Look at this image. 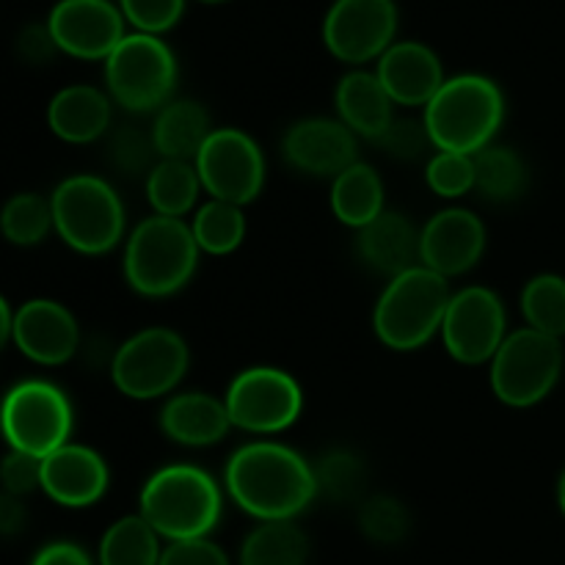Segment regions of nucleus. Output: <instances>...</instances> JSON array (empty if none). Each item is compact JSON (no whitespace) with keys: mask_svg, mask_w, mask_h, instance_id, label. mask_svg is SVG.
<instances>
[{"mask_svg":"<svg viewBox=\"0 0 565 565\" xmlns=\"http://www.w3.org/2000/svg\"><path fill=\"white\" fill-rule=\"evenodd\" d=\"M224 486L232 502L259 522H292L318 500L312 463L270 439L237 447L226 461Z\"/></svg>","mask_w":565,"mask_h":565,"instance_id":"f257e3e1","label":"nucleus"},{"mask_svg":"<svg viewBox=\"0 0 565 565\" xmlns=\"http://www.w3.org/2000/svg\"><path fill=\"white\" fill-rule=\"evenodd\" d=\"M138 513L160 539H207L224 513V491L202 467L171 463L149 475L138 497Z\"/></svg>","mask_w":565,"mask_h":565,"instance_id":"f03ea898","label":"nucleus"},{"mask_svg":"<svg viewBox=\"0 0 565 565\" xmlns=\"http://www.w3.org/2000/svg\"><path fill=\"white\" fill-rule=\"evenodd\" d=\"M199 246L185 218L149 215L125 237V281L143 298H169L191 285L199 268Z\"/></svg>","mask_w":565,"mask_h":565,"instance_id":"7ed1b4c3","label":"nucleus"},{"mask_svg":"<svg viewBox=\"0 0 565 565\" xmlns=\"http://www.w3.org/2000/svg\"><path fill=\"white\" fill-rule=\"evenodd\" d=\"M436 152L478 154L505 121V94L486 75L447 77L423 114Z\"/></svg>","mask_w":565,"mask_h":565,"instance_id":"20e7f679","label":"nucleus"},{"mask_svg":"<svg viewBox=\"0 0 565 565\" xmlns=\"http://www.w3.org/2000/svg\"><path fill=\"white\" fill-rule=\"evenodd\" d=\"M450 285L445 276L434 274L425 265L406 270L386 281L373 309V331L390 351H419L436 334H441Z\"/></svg>","mask_w":565,"mask_h":565,"instance_id":"39448f33","label":"nucleus"},{"mask_svg":"<svg viewBox=\"0 0 565 565\" xmlns=\"http://www.w3.org/2000/svg\"><path fill=\"white\" fill-rule=\"evenodd\" d=\"M50 204H53L55 232L77 254L99 257L125 241V204L103 177H66L50 196Z\"/></svg>","mask_w":565,"mask_h":565,"instance_id":"423d86ee","label":"nucleus"},{"mask_svg":"<svg viewBox=\"0 0 565 565\" xmlns=\"http://www.w3.org/2000/svg\"><path fill=\"white\" fill-rule=\"evenodd\" d=\"M180 64L169 44L152 33H127L105 58L108 97L130 114H158L174 99Z\"/></svg>","mask_w":565,"mask_h":565,"instance_id":"0eeeda50","label":"nucleus"},{"mask_svg":"<svg viewBox=\"0 0 565 565\" xmlns=\"http://www.w3.org/2000/svg\"><path fill=\"white\" fill-rule=\"evenodd\" d=\"M191 367V348L180 331L149 326L116 348L110 359L114 386L130 401H158L171 395Z\"/></svg>","mask_w":565,"mask_h":565,"instance_id":"6e6552de","label":"nucleus"},{"mask_svg":"<svg viewBox=\"0 0 565 565\" xmlns=\"http://www.w3.org/2000/svg\"><path fill=\"white\" fill-rule=\"evenodd\" d=\"M491 390L511 408L539 406L555 392L563 375V345L535 329L508 331L505 342L491 359Z\"/></svg>","mask_w":565,"mask_h":565,"instance_id":"1a4fd4ad","label":"nucleus"},{"mask_svg":"<svg viewBox=\"0 0 565 565\" xmlns=\"http://www.w3.org/2000/svg\"><path fill=\"white\" fill-rule=\"evenodd\" d=\"M75 412L61 386L31 379L11 386L0 403V430L11 450L47 458L58 447L70 445Z\"/></svg>","mask_w":565,"mask_h":565,"instance_id":"9d476101","label":"nucleus"},{"mask_svg":"<svg viewBox=\"0 0 565 565\" xmlns=\"http://www.w3.org/2000/svg\"><path fill=\"white\" fill-rule=\"evenodd\" d=\"M224 403L232 428L274 436L298 423L303 412V390L287 370L257 364L232 379Z\"/></svg>","mask_w":565,"mask_h":565,"instance_id":"9b49d317","label":"nucleus"},{"mask_svg":"<svg viewBox=\"0 0 565 565\" xmlns=\"http://www.w3.org/2000/svg\"><path fill=\"white\" fill-rule=\"evenodd\" d=\"M210 199L246 207L265 188V154L259 143L237 127H215L193 160Z\"/></svg>","mask_w":565,"mask_h":565,"instance_id":"f8f14e48","label":"nucleus"},{"mask_svg":"<svg viewBox=\"0 0 565 565\" xmlns=\"http://www.w3.org/2000/svg\"><path fill=\"white\" fill-rule=\"evenodd\" d=\"M508 337V312L502 298L491 287L475 285L452 292L441 323L447 353L467 367H478L494 359Z\"/></svg>","mask_w":565,"mask_h":565,"instance_id":"ddd939ff","label":"nucleus"},{"mask_svg":"<svg viewBox=\"0 0 565 565\" xmlns=\"http://www.w3.org/2000/svg\"><path fill=\"white\" fill-rule=\"evenodd\" d=\"M395 0H334L323 20V44L345 64H367L395 44Z\"/></svg>","mask_w":565,"mask_h":565,"instance_id":"4468645a","label":"nucleus"},{"mask_svg":"<svg viewBox=\"0 0 565 565\" xmlns=\"http://www.w3.org/2000/svg\"><path fill=\"white\" fill-rule=\"evenodd\" d=\"M125 14L110 0H58L47 17L61 53L83 61H105L119 47L125 33Z\"/></svg>","mask_w":565,"mask_h":565,"instance_id":"2eb2a0df","label":"nucleus"},{"mask_svg":"<svg viewBox=\"0 0 565 565\" xmlns=\"http://www.w3.org/2000/svg\"><path fill=\"white\" fill-rule=\"evenodd\" d=\"M486 243V224L472 210L447 207L419 230V265L445 279L463 276L483 259Z\"/></svg>","mask_w":565,"mask_h":565,"instance_id":"dca6fc26","label":"nucleus"},{"mask_svg":"<svg viewBox=\"0 0 565 565\" xmlns=\"http://www.w3.org/2000/svg\"><path fill=\"white\" fill-rule=\"evenodd\" d=\"M281 154L298 174L334 180L359 160V138L340 119L309 116L290 125L281 138Z\"/></svg>","mask_w":565,"mask_h":565,"instance_id":"f3484780","label":"nucleus"},{"mask_svg":"<svg viewBox=\"0 0 565 565\" xmlns=\"http://www.w3.org/2000/svg\"><path fill=\"white\" fill-rule=\"evenodd\" d=\"M14 345L22 356L44 367L70 362L81 348V326L75 315L58 301L33 298L14 312Z\"/></svg>","mask_w":565,"mask_h":565,"instance_id":"a211bd4d","label":"nucleus"},{"mask_svg":"<svg viewBox=\"0 0 565 565\" xmlns=\"http://www.w3.org/2000/svg\"><path fill=\"white\" fill-rule=\"evenodd\" d=\"M110 469L97 450L86 445H64L42 458V491L64 508H88L105 497Z\"/></svg>","mask_w":565,"mask_h":565,"instance_id":"6ab92c4d","label":"nucleus"},{"mask_svg":"<svg viewBox=\"0 0 565 565\" xmlns=\"http://www.w3.org/2000/svg\"><path fill=\"white\" fill-rule=\"evenodd\" d=\"M381 86L403 108H425L445 86L441 58L423 42H395L375 66Z\"/></svg>","mask_w":565,"mask_h":565,"instance_id":"aec40b11","label":"nucleus"},{"mask_svg":"<svg viewBox=\"0 0 565 565\" xmlns=\"http://www.w3.org/2000/svg\"><path fill=\"white\" fill-rule=\"evenodd\" d=\"M160 434L182 447H213L232 430L226 403L210 392H180L158 414Z\"/></svg>","mask_w":565,"mask_h":565,"instance_id":"412c9836","label":"nucleus"},{"mask_svg":"<svg viewBox=\"0 0 565 565\" xmlns=\"http://www.w3.org/2000/svg\"><path fill=\"white\" fill-rule=\"evenodd\" d=\"M356 254L370 270L395 279L419 265V230L408 215L384 210L373 224L359 230Z\"/></svg>","mask_w":565,"mask_h":565,"instance_id":"4be33fe9","label":"nucleus"},{"mask_svg":"<svg viewBox=\"0 0 565 565\" xmlns=\"http://www.w3.org/2000/svg\"><path fill=\"white\" fill-rule=\"evenodd\" d=\"M114 119V99L108 92L86 83L66 86L50 99L47 125L61 141L92 143L108 136Z\"/></svg>","mask_w":565,"mask_h":565,"instance_id":"5701e85b","label":"nucleus"},{"mask_svg":"<svg viewBox=\"0 0 565 565\" xmlns=\"http://www.w3.org/2000/svg\"><path fill=\"white\" fill-rule=\"evenodd\" d=\"M337 114L340 121L356 138L379 141L386 132V127L395 119V103L381 86L379 75L367 70H353L337 83Z\"/></svg>","mask_w":565,"mask_h":565,"instance_id":"b1692460","label":"nucleus"},{"mask_svg":"<svg viewBox=\"0 0 565 565\" xmlns=\"http://www.w3.org/2000/svg\"><path fill=\"white\" fill-rule=\"evenodd\" d=\"M207 108L196 99H171L154 114L152 141L160 160H196L204 141L213 136Z\"/></svg>","mask_w":565,"mask_h":565,"instance_id":"393cba45","label":"nucleus"},{"mask_svg":"<svg viewBox=\"0 0 565 565\" xmlns=\"http://www.w3.org/2000/svg\"><path fill=\"white\" fill-rule=\"evenodd\" d=\"M331 210L351 230H364L384 213V182L373 166L356 160L331 180Z\"/></svg>","mask_w":565,"mask_h":565,"instance_id":"a878e982","label":"nucleus"},{"mask_svg":"<svg viewBox=\"0 0 565 565\" xmlns=\"http://www.w3.org/2000/svg\"><path fill=\"white\" fill-rule=\"evenodd\" d=\"M143 188L152 213L166 218H185L196 213L199 196L204 191L191 160H160L143 180Z\"/></svg>","mask_w":565,"mask_h":565,"instance_id":"bb28decb","label":"nucleus"},{"mask_svg":"<svg viewBox=\"0 0 565 565\" xmlns=\"http://www.w3.org/2000/svg\"><path fill=\"white\" fill-rule=\"evenodd\" d=\"M475 160V191L494 204H511L527 193L530 169L522 154L511 147H491L480 149L472 154Z\"/></svg>","mask_w":565,"mask_h":565,"instance_id":"cd10ccee","label":"nucleus"},{"mask_svg":"<svg viewBox=\"0 0 565 565\" xmlns=\"http://www.w3.org/2000/svg\"><path fill=\"white\" fill-rule=\"evenodd\" d=\"M309 539L296 522H259L241 546V565H303Z\"/></svg>","mask_w":565,"mask_h":565,"instance_id":"c85d7f7f","label":"nucleus"},{"mask_svg":"<svg viewBox=\"0 0 565 565\" xmlns=\"http://www.w3.org/2000/svg\"><path fill=\"white\" fill-rule=\"evenodd\" d=\"M160 535L141 513L116 519L99 541V565H160Z\"/></svg>","mask_w":565,"mask_h":565,"instance_id":"c756f323","label":"nucleus"},{"mask_svg":"<svg viewBox=\"0 0 565 565\" xmlns=\"http://www.w3.org/2000/svg\"><path fill=\"white\" fill-rule=\"evenodd\" d=\"M191 224L193 237H196L199 252L213 254V257H226V254L237 252L241 243L246 241V213L243 207L232 202H221V199H210V202L199 204Z\"/></svg>","mask_w":565,"mask_h":565,"instance_id":"7c9ffc66","label":"nucleus"},{"mask_svg":"<svg viewBox=\"0 0 565 565\" xmlns=\"http://www.w3.org/2000/svg\"><path fill=\"white\" fill-rule=\"evenodd\" d=\"M315 469V483H318V497L337 502V505H348V502H359L362 505L367 500V483L370 469L364 458H359L351 450H329Z\"/></svg>","mask_w":565,"mask_h":565,"instance_id":"2f4dec72","label":"nucleus"},{"mask_svg":"<svg viewBox=\"0 0 565 565\" xmlns=\"http://www.w3.org/2000/svg\"><path fill=\"white\" fill-rule=\"evenodd\" d=\"M524 320L530 329L550 334L555 340L565 337V279L557 274H541L524 285L519 298Z\"/></svg>","mask_w":565,"mask_h":565,"instance_id":"473e14b6","label":"nucleus"},{"mask_svg":"<svg viewBox=\"0 0 565 565\" xmlns=\"http://www.w3.org/2000/svg\"><path fill=\"white\" fill-rule=\"evenodd\" d=\"M53 226V204L39 193H17L0 210V232L14 246H39Z\"/></svg>","mask_w":565,"mask_h":565,"instance_id":"72a5a7b5","label":"nucleus"},{"mask_svg":"<svg viewBox=\"0 0 565 565\" xmlns=\"http://www.w3.org/2000/svg\"><path fill=\"white\" fill-rule=\"evenodd\" d=\"M359 527L375 544H401L412 530V513L390 494H373L359 505Z\"/></svg>","mask_w":565,"mask_h":565,"instance_id":"f704fd0d","label":"nucleus"},{"mask_svg":"<svg viewBox=\"0 0 565 565\" xmlns=\"http://www.w3.org/2000/svg\"><path fill=\"white\" fill-rule=\"evenodd\" d=\"M108 158L119 174L143 177L160 163V154L154 149L152 132H143L141 127H119L108 136Z\"/></svg>","mask_w":565,"mask_h":565,"instance_id":"c9c22d12","label":"nucleus"},{"mask_svg":"<svg viewBox=\"0 0 565 565\" xmlns=\"http://www.w3.org/2000/svg\"><path fill=\"white\" fill-rule=\"evenodd\" d=\"M428 188L441 199H461L475 191V160L472 154L436 152L425 166Z\"/></svg>","mask_w":565,"mask_h":565,"instance_id":"e433bc0d","label":"nucleus"},{"mask_svg":"<svg viewBox=\"0 0 565 565\" xmlns=\"http://www.w3.org/2000/svg\"><path fill=\"white\" fill-rule=\"evenodd\" d=\"M375 147L395 160H423L430 149H436L425 119H397V116L375 141Z\"/></svg>","mask_w":565,"mask_h":565,"instance_id":"4c0bfd02","label":"nucleus"},{"mask_svg":"<svg viewBox=\"0 0 565 565\" xmlns=\"http://www.w3.org/2000/svg\"><path fill=\"white\" fill-rule=\"evenodd\" d=\"M119 9L138 33L160 36L180 22L185 0H119Z\"/></svg>","mask_w":565,"mask_h":565,"instance_id":"58836bf2","label":"nucleus"},{"mask_svg":"<svg viewBox=\"0 0 565 565\" xmlns=\"http://www.w3.org/2000/svg\"><path fill=\"white\" fill-rule=\"evenodd\" d=\"M0 486L14 497H25L42 489V458L9 450L0 461Z\"/></svg>","mask_w":565,"mask_h":565,"instance_id":"ea45409f","label":"nucleus"},{"mask_svg":"<svg viewBox=\"0 0 565 565\" xmlns=\"http://www.w3.org/2000/svg\"><path fill=\"white\" fill-rule=\"evenodd\" d=\"M160 565H230V557L215 541H171L160 555Z\"/></svg>","mask_w":565,"mask_h":565,"instance_id":"a19ab883","label":"nucleus"},{"mask_svg":"<svg viewBox=\"0 0 565 565\" xmlns=\"http://www.w3.org/2000/svg\"><path fill=\"white\" fill-rule=\"evenodd\" d=\"M17 53L28 64H47L55 53H58V44H55L53 33L47 25H28L25 31L17 39Z\"/></svg>","mask_w":565,"mask_h":565,"instance_id":"79ce46f5","label":"nucleus"},{"mask_svg":"<svg viewBox=\"0 0 565 565\" xmlns=\"http://www.w3.org/2000/svg\"><path fill=\"white\" fill-rule=\"evenodd\" d=\"M31 565H92V557H88L86 550H81L77 544L55 541V544L44 546V550L33 557Z\"/></svg>","mask_w":565,"mask_h":565,"instance_id":"37998d69","label":"nucleus"},{"mask_svg":"<svg viewBox=\"0 0 565 565\" xmlns=\"http://www.w3.org/2000/svg\"><path fill=\"white\" fill-rule=\"evenodd\" d=\"M28 522V511L22 497L0 491V535H17Z\"/></svg>","mask_w":565,"mask_h":565,"instance_id":"c03bdc74","label":"nucleus"},{"mask_svg":"<svg viewBox=\"0 0 565 565\" xmlns=\"http://www.w3.org/2000/svg\"><path fill=\"white\" fill-rule=\"evenodd\" d=\"M11 337H14V312L6 303V298L0 296V351H3Z\"/></svg>","mask_w":565,"mask_h":565,"instance_id":"a18cd8bd","label":"nucleus"},{"mask_svg":"<svg viewBox=\"0 0 565 565\" xmlns=\"http://www.w3.org/2000/svg\"><path fill=\"white\" fill-rule=\"evenodd\" d=\"M557 505H561V511L565 516V469H563L561 480H557Z\"/></svg>","mask_w":565,"mask_h":565,"instance_id":"49530a36","label":"nucleus"},{"mask_svg":"<svg viewBox=\"0 0 565 565\" xmlns=\"http://www.w3.org/2000/svg\"><path fill=\"white\" fill-rule=\"evenodd\" d=\"M204 3H221V0H204Z\"/></svg>","mask_w":565,"mask_h":565,"instance_id":"de8ad7c7","label":"nucleus"}]
</instances>
